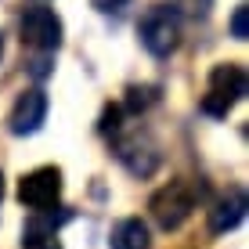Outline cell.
<instances>
[{
	"label": "cell",
	"mask_w": 249,
	"mask_h": 249,
	"mask_svg": "<svg viewBox=\"0 0 249 249\" xmlns=\"http://www.w3.org/2000/svg\"><path fill=\"white\" fill-rule=\"evenodd\" d=\"M242 98H246V69L235 62L213 65L206 94H202V112L206 116H228Z\"/></svg>",
	"instance_id": "cell-1"
},
{
	"label": "cell",
	"mask_w": 249,
	"mask_h": 249,
	"mask_svg": "<svg viewBox=\"0 0 249 249\" xmlns=\"http://www.w3.org/2000/svg\"><path fill=\"white\" fill-rule=\"evenodd\" d=\"M137 33H141V44H144V51H148L152 58H166V54L177 51V44H181V18H177L174 7L156 4V7L144 11Z\"/></svg>",
	"instance_id": "cell-2"
},
{
	"label": "cell",
	"mask_w": 249,
	"mask_h": 249,
	"mask_svg": "<svg viewBox=\"0 0 249 249\" xmlns=\"http://www.w3.org/2000/svg\"><path fill=\"white\" fill-rule=\"evenodd\" d=\"M192 210H195V192L184 181H170L166 188H159V192L152 195V202H148L152 220H156L162 231L181 228L184 220L192 217Z\"/></svg>",
	"instance_id": "cell-3"
},
{
	"label": "cell",
	"mask_w": 249,
	"mask_h": 249,
	"mask_svg": "<svg viewBox=\"0 0 249 249\" xmlns=\"http://www.w3.org/2000/svg\"><path fill=\"white\" fill-rule=\"evenodd\" d=\"M18 29H22V44L33 47V51H44V54H51V51L62 47V33H65V29H62V18H58L51 7H44V4L25 7Z\"/></svg>",
	"instance_id": "cell-4"
},
{
	"label": "cell",
	"mask_w": 249,
	"mask_h": 249,
	"mask_svg": "<svg viewBox=\"0 0 249 249\" xmlns=\"http://www.w3.org/2000/svg\"><path fill=\"white\" fill-rule=\"evenodd\" d=\"M62 199V170L58 166H36L18 181V202L36 210H54Z\"/></svg>",
	"instance_id": "cell-5"
},
{
	"label": "cell",
	"mask_w": 249,
	"mask_h": 249,
	"mask_svg": "<svg viewBox=\"0 0 249 249\" xmlns=\"http://www.w3.org/2000/svg\"><path fill=\"white\" fill-rule=\"evenodd\" d=\"M44 119H47V94L40 87H33V90L18 94V101H15L7 123H11V134L29 137V134H36L40 126H44Z\"/></svg>",
	"instance_id": "cell-6"
},
{
	"label": "cell",
	"mask_w": 249,
	"mask_h": 249,
	"mask_svg": "<svg viewBox=\"0 0 249 249\" xmlns=\"http://www.w3.org/2000/svg\"><path fill=\"white\" fill-rule=\"evenodd\" d=\"M116 159L123 162L134 177H152V174H156V166H159L156 144H152L148 137H141V134L119 137V141H116Z\"/></svg>",
	"instance_id": "cell-7"
},
{
	"label": "cell",
	"mask_w": 249,
	"mask_h": 249,
	"mask_svg": "<svg viewBox=\"0 0 249 249\" xmlns=\"http://www.w3.org/2000/svg\"><path fill=\"white\" fill-rule=\"evenodd\" d=\"M246 210H249L246 192H242V188H231V192L224 195V199H220V202L210 210V231H213V235L235 231V228L246 220Z\"/></svg>",
	"instance_id": "cell-8"
},
{
	"label": "cell",
	"mask_w": 249,
	"mask_h": 249,
	"mask_svg": "<svg viewBox=\"0 0 249 249\" xmlns=\"http://www.w3.org/2000/svg\"><path fill=\"white\" fill-rule=\"evenodd\" d=\"M108 249H148V228H144V220L141 217H123L112 228Z\"/></svg>",
	"instance_id": "cell-9"
},
{
	"label": "cell",
	"mask_w": 249,
	"mask_h": 249,
	"mask_svg": "<svg viewBox=\"0 0 249 249\" xmlns=\"http://www.w3.org/2000/svg\"><path fill=\"white\" fill-rule=\"evenodd\" d=\"M22 249H62V246H58V235H54V231H29V228H25Z\"/></svg>",
	"instance_id": "cell-10"
},
{
	"label": "cell",
	"mask_w": 249,
	"mask_h": 249,
	"mask_svg": "<svg viewBox=\"0 0 249 249\" xmlns=\"http://www.w3.org/2000/svg\"><path fill=\"white\" fill-rule=\"evenodd\" d=\"M152 101H156V87H130L126 90V108H130V112H141Z\"/></svg>",
	"instance_id": "cell-11"
},
{
	"label": "cell",
	"mask_w": 249,
	"mask_h": 249,
	"mask_svg": "<svg viewBox=\"0 0 249 249\" xmlns=\"http://www.w3.org/2000/svg\"><path fill=\"white\" fill-rule=\"evenodd\" d=\"M231 36H235V40L249 36V7L246 4H238L235 11H231Z\"/></svg>",
	"instance_id": "cell-12"
},
{
	"label": "cell",
	"mask_w": 249,
	"mask_h": 249,
	"mask_svg": "<svg viewBox=\"0 0 249 249\" xmlns=\"http://www.w3.org/2000/svg\"><path fill=\"white\" fill-rule=\"evenodd\" d=\"M126 4H130V0H90V7L101 11V15H116V11H123Z\"/></svg>",
	"instance_id": "cell-13"
},
{
	"label": "cell",
	"mask_w": 249,
	"mask_h": 249,
	"mask_svg": "<svg viewBox=\"0 0 249 249\" xmlns=\"http://www.w3.org/2000/svg\"><path fill=\"white\" fill-rule=\"evenodd\" d=\"M29 72L36 76V80H44V76H51V62H47V58H36V62L29 65Z\"/></svg>",
	"instance_id": "cell-14"
},
{
	"label": "cell",
	"mask_w": 249,
	"mask_h": 249,
	"mask_svg": "<svg viewBox=\"0 0 249 249\" xmlns=\"http://www.w3.org/2000/svg\"><path fill=\"white\" fill-rule=\"evenodd\" d=\"M0 199H4V174H0Z\"/></svg>",
	"instance_id": "cell-15"
},
{
	"label": "cell",
	"mask_w": 249,
	"mask_h": 249,
	"mask_svg": "<svg viewBox=\"0 0 249 249\" xmlns=\"http://www.w3.org/2000/svg\"><path fill=\"white\" fill-rule=\"evenodd\" d=\"M0 54H4V33H0Z\"/></svg>",
	"instance_id": "cell-16"
}]
</instances>
